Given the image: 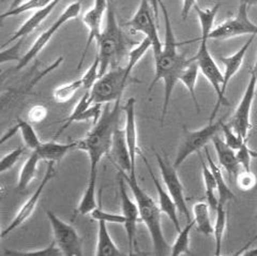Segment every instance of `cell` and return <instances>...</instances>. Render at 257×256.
<instances>
[{"instance_id":"6da1fadb","label":"cell","mask_w":257,"mask_h":256,"mask_svg":"<svg viewBox=\"0 0 257 256\" xmlns=\"http://www.w3.org/2000/svg\"><path fill=\"white\" fill-rule=\"evenodd\" d=\"M160 8L163 12L164 25H165V38L164 43L161 53L156 56L155 58V77L152 79L150 86L148 88V94L155 86L160 82L164 83V97H163V105H162V115L161 119L164 120L170 102L172 99V94L174 92L176 84L179 82V77L192 58H187L186 55L178 52V45L177 42L174 29L172 26V22L170 19V14L166 9L165 5L161 2Z\"/></svg>"},{"instance_id":"7a4b0ae2","label":"cell","mask_w":257,"mask_h":256,"mask_svg":"<svg viewBox=\"0 0 257 256\" xmlns=\"http://www.w3.org/2000/svg\"><path fill=\"white\" fill-rule=\"evenodd\" d=\"M105 104L102 115L92 130L83 140L76 141L77 150H82L88 155L90 162V172L98 171L101 159L109 153L112 134L119 125L122 106L121 100Z\"/></svg>"},{"instance_id":"3957f363","label":"cell","mask_w":257,"mask_h":256,"mask_svg":"<svg viewBox=\"0 0 257 256\" xmlns=\"http://www.w3.org/2000/svg\"><path fill=\"white\" fill-rule=\"evenodd\" d=\"M220 7V4H216L211 8H205V9L200 8L198 5L194 7L200 25V43L199 49L196 55L194 56V58L197 62L199 71L202 72L203 75L207 78V81L211 84L216 93V103L211 111L209 121H214L215 116L218 114L220 107L224 105L221 99V86L223 83V73L219 69V67L216 66V63L208 47V37L209 34L211 33V30L213 29L214 20L219 13Z\"/></svg>"},{"instance_id":"277c9868","label":"cell","mask_w":257,"mask_h":256,"mask_svg":"<svg viewBox=\"0 0 257 256\" xmlns=\"http://www.w3.org/2000/svg\"><path fill=\"white\" fill-rule=\"evenodd\" d=\"M121 173L125 179L127 187L130 188L134 199L139 207L140 217L142 222L146 225L149 235L154 245V251L156 255H171V246L164 237L162 224H161V211L159 205L154 201L146 191H145L138 181V177H131L124 172L117 170Z\"/></svg>"},{"instance_id":"5b68a950","label":"cell","mask_w":257,"mask_h":256,"mask_svg":"<svg viewBox=\"0 0 257 256\" xmlns=\"http://www.w3.org/2000/svg\"><path fill=\"white\" fill-rule=\"evenodd\" d=\"M105 19V26L102 29L101 36L96 41L99 46L100 76L111 68L121 66L122 60L125 57L127 58L128 55L123 33L117 22L114 7L110 2L108 3Z\"/></svg>"},{"instance_id":"8992f818","label":"cell","mask_w":257,"mask_h":256,"mask_svg":"<svg viewBox=\"0 0 257 256\" xmlns=\"http://www.w3.org/2000/svg\"><path fill=\"white\" fill-rule=\"evenodd\" d=\"M130 81L125 74V68L120 66L111 68L92 86L90 92V101L92 104H108L121 100L122 93Z\"/></svg>"},{"instance_id":"52a82bcc","label":"cell","mask_w":257,"mask_h":256,"mask_svg":"<svg viewBox=\"0 0 257 256\" xmlns=\"http://www.w3.org/2000/svg\"><path fill=\"white\" fill-rule=\"evenodd\" d=\"M223 119L216 121H209V123L198 130H184L182 140L177 150L175 161L173 163L175 169H179L181 164L194 153H199L200 149L205 148L209 142L221 130Z\"/></svg>"},{"instance_id":"ba28073f","label":"cell","mask_w":257,"mask_h":256,"mask_svg":"<svg viewBox=\"0 0 257 256\" xmlns=\"http://www.w3.org/2000/svg\"><path fill=\"white\" fill-rule=\"evenodd\" d=\"M257 88V59L254 67L250 71V79H248L245 90L242 94L235 113L231 117L229 126L234 130L239 137L247 141L248 132L251 130V114L255 99Z\"/></svg>"},{"instance_id":"9c48e42d","label":"cell","mask_w":257,"mask_h":256,"mask_svg":"<svg viewBox=\"0 0 257 256\" xmlns=\"http://www.w3.org/2000/svg\"><path fill=\"white\" fill-rule=\"evenodd\" d=\"M80 10H82V4L79 2H74L69 5L60 14V17L54 22L53 25L48 27L45 31H43V33L37 38L34 44L30 46V49L22 56L19 63L14 68V71H21L23 68H25L31 60H34L37 56L45 49V46L50 43L54 35L57 33L64 24H67L68 22L78 17Z\"/></svg>"},{"instance_id":"30bf717a","label":"cell","mask_w":257,"mask_h":256,"mask_svg":"<svg viewBox=\"0 0 257 256\" xmlns=\"http://www.w3.org/2000/svg\"><path fill=\"white\" fill-rule=\"evenodd\" d=\"M248 7L240 4L234 17L224 21L211 30L209 40H227L245 35L257 36V25L248 18Z\"/></svg>"},{"instance_id":"8fae6325","label":"cell","mask_w":257,"mask_h":256,"mask_svg":"<svg viewBox=\"0 0 257 256\" xmlns=\"http://www.w3.org/2000/svg\"><path fill=\"white\" fill-rule=\"evenodd\" d=\"M46 217L53 230L54 241L57 244L62 255L82 256V239H80L77 230L51 210H46Z\"/></svg>"},{"instance_id":"7c38bea8","label":"cell","mask_w":257,"mask_h":256,"mask_svg":"<svg viewBox=\"0 0 257 256\" xmlns=\"http://www.w3.org/2000/svg\"><path fill=\"white\" fill-rule=\"evenodd\" d=\"M155 20L154 11H152L149 0H141L138 10L134 13L132 19L128 21V26L134 31L145 35V38L150 40L152 51H154V57L161 53L163 47V43L161 41L157 28V21Z\"/></svg>"},{"instance_id":"4fadbf2b","label":"cell","mask_w":257,"mask_h":256,"mask_svg":"<svg viewBox=\"0 0 257 256\" xmlns=\"http://www.w3.org/2000/svg\"><path fill=\"white\" fill-rule=\"evenodd\" d=\"M154 153L157 158L161 177H162L167 192L170 193V195L174 199V202L176 203L179 213L182 214L188 222H190L192 220L191 213L187 205L186 197H184V189L182 186V182L179 179L178 174H177V169H175L173 164H170V162H167L163 157H161L157 151L154 150Z\"/></svg>"},{"instance_id":"5bb4252c","label":"cell","mask_w":257,"mask_h":256,"mask_svg":"<svg viewBox=\"0 0 257 256\" xmlns=\"http://www.w3.org/2000/svg\"><path fill=\"white\" fill-rule=\"evenodd\" d=\"M119 174V194L120 202H121V210L122 214L125 218L124 228L126 231L127 245H128V255H134V250H136V226L141 220L139 207L136 202L132 201L128 196V192L126 190V182L121 173Z\"/></svg>"},{"instance_id":"9a60e30c","label":"cell","mask_w":257,"mask_h":256,"mask_svg":"<svg viewBox=\"0 0 257 256\" xmlns=\"http://www.w3.org/2000/svg\"><path fill=\"white\" fill-rule=\"evenodd\" d=\"M55 164L56 163H54V162H47L46 171H45V174L43 176L41 182H40V185L38 186V188L34 192V194H32L27 199V201L24 203V205L22 206V208L19 210V212L15 214L14 219L9 223V225H8L3 230L2 237H6L7 235H9L10 233H12L14 229H16L18 227H20L21 225H23V224L25 223L31 217L32 214H34V212L36 211V208L39 204L40 198H41V195L44 192V189L48 185V182H50L54 177Z\"/></svg>"},{"instance_id":"2e32d148","label":"cell","mask_w":257,"mask_h":256,"mask_svg":"<svg viewBox=\"0 0 257 256\" xmlns=\"http://www.w3.org/2000/svg\"><path fill=\"white\" fill-rule=\"evenodd\" d=\"M108 3H109V0H94L93 7L87 13L84 14L83 23L85 24V26L88 28L89 35H88L87 43H86V46L84 49L82 58H80V61L78 63V67H77L78 70L82 68L83 63L85 61L86 55H87L88 51H89L91 44L94 41H98V39L101 36L103 18H104V15H106Z\"/></svg>"},{"instance_id":"e0dca14e","label":"cell","mask_w":257,"mask_h":256,"mask_svg":"<svg viewBox=\"0 0 257 256\" xmlns=\"http://www.w3.org/2000/svg\"><path fill=\"white\" fill-rule=\"evenodd\" d=\"M111 157L112 162L116 165L117 170H120L127 174L131 177H136V170L133 167L130 151L127 148L124 131L119 125L112 134L111 145L108 153Z\"/></svg>"},{"instance_id":"ac0fdd59","label":"cell","mask_w":257,"mask_h":256,"mask_svg":"<svg viewBox=\"0 0 257 256\" xmlns=\"http://www.w3.org/2000/svg\"><path fill=\"white\" fill-rule=\"evenodd\" d=\"M255 37H256L255 35L250 36L247 41L241 46L240 50H238L236 53L229 56H221L220 57V60L222 61V63L225 67L224 73H223V83L221 86V99L224 105H228L226 99H225V92L227 90V86L231 81V78L238 73V71L241 69V67H242L245 55L248 52V49H250L251 44L253 43Z\"/></svg>"},{"instance_id":"d6986e66","label":"cell","mask_w":257,"mask_h":256,"mask_svg":"<svg viewBox=\"0 0 257 256\" xmlns=\"http://www.w3.org/2000/svg\"><path fill=\"white\" fill-rule=\"evenodd\" d=\"M135 98H128L124 105H122V109L124 113V135L127 144L128 151H130V157L132 160L133 167L136 170V158L138 155H141L139 147V138H138V124H136V114H135Z\"/></svg>"},{"instance_id":"ffe728a7","label":"cell","mask_w":257,"mask_h":256,"mask_svg":"<svg viewBox=\"0 0 257 256\" xmlns=\"http://www.w3.org/2000/svg\"><path fill=\"white\" fill-rule=\"evenodd\" d=\"M141 156L144 160L145 165H146L147 170L151 176V179L155 183V187L157 189L158 192V197H159V207L162 213H164L166 217L171 220V222L173 223L174 227L176 228L177 231H179L181 229L180 227V221H179V211L178 208H177L176 203L174 202V199L172 198V196L170 195V193L166 190L163 189V186L161 185L160 180L157 178V176L154 174V171H152L151 166L148 162V160L144 157V155L141 153Z\"/></svg>"},{"instance_id":"44dd1931","label":"cell","mask_w":257,"mask_h":256,"mask_svg":"<svg viewBox=\"0 0 257 256\" xmlns=\"http://www.w3.org/2000/svg\"><path fill=\"white\" fill-rule=\"evenodd\" d=\"M212 144L220 165L226 171L229 178H231L232 176L236 177L238 173L241 171V169H242L237 159L236 150L230 148L227 144L224 142V140L218 137V134L212 139Z\"/></svg>"},{"instance_id":"7402d4cb","label":"cell","mask_w":257,"mask_h":256,"mask_svg":"<svg viewBox=\"0 0 257 256\" xmlns=\"http://www.w3.org/2000/svg\"><path fill=\"white\" fill-rule=\"evenodd\" d=\"M76 148V142L67 143V144H60L57 143L55 140L52 142L42 143L41 146L38 149V154L41 158V160L46 162H54L58 163L61 160L67 156L69 151Z\"/></svg>"},{"instance_id":"603a6c76","label":"cell","mask_w":257,"mask_h":256,"mask_svg":"<svg viewBox=\"0 0 257 256\" xmlns=\"http://www.w3.org/2000/svg\"><path fill=\"white\" fill-rule=\"evenodd\" d=\"M205 153H206V159H207L208 165H209V167H210V170H211L214 178H215V181H216V192H218L219 204L224 206L229 201H236L235 193L231 191V189H229L226 181H225L221 169L214 163L213 159L211 158L210 153H209V149L207 146L205 147Z\"/></svg>"},{"instance_id":"cb8c5ba5","label":"cell","mask_w":257,"mask_h":256,"mask_svg":"<svg viewBox=\"0 0 257 256\" xmlns=\"http://www.w3.org/2000/svg\"><path fill=\"white\" fill-rule=\"evenodd\" d=\"M120 252L115 241L108 233L107 223L104 221H98V240L94 255L96 256H119Z\"/></svg>"},{"instance_id":"d4e9b609","label":"cell","mask_w":257,"mask_h":256,"mask_svg":"<svg viewBox=\"0 0 257 256\" xmlns=\"http://www.w3.org/2000/svg\"><path fill=\"white\" fill-rule=\"evenodd\" d=\"M96 178H98V171L89 172V179H88L86 190L76 208V213L82 214V215L90 214L95 208L98 207V205H96V199H95Z\"/></svg>"},{"instance_id":"484cf974","label":"cell","mask_w":257,"mask_h":256,"mask_svg":"<svg viewBox=\"0 0 257 256\" xmlns=\"http://www.w3.org/2000/svg\"><path fill=\"white\" fill-rule=\"evenodd\" d=\"M198 72L199 68L197 62L194 57H192L191 61L189 62V65L184 68L182 71V73L179 77V82L182 83V85L186 87V89L188 90L189 94L191 95V99L194 103V105L199 111V105H198V100H197V95H196V83H197V77H198Z\"/></svg>"},{"instance_id":"4316f807","label":"cell","mask_w":257,"mask_h":256,"mask_svg":"<svg viewBox=\"0 0 257 256\" xmlns=\"http://www.w3.org/2000/svg\"><path fill=\"white\" fill-rule=\"evenodd\" d=\"M193 220L195 221L197 230L205 236L213 234V224L210 219V207L207 202H198L193 206Z\"/></svg>"},{"instance_id":"83f0119b","label":"cell","mask_w":257,"mask_h":256,"mask_svg":"<svg viewBox=\"0 0 257 256\" xmlns=\"http://www.w3.org/2000/svg\"><path fill=\"white\" fill-rule=\"evenodd\" d=\"M41 161L37 150H32V153L28 157V159L23 164L22 170L19 176V182H18V189L20 191L26 190L30 183L34 181L37 176L38 171V164Z\"/></svg>"},{"instance_id":"f1b7e54d","label":"cell","mask_w":257,"mask_h":256,"mask_svg":"<svg viewBox=\"0 0 257 256\" xmlns=\"http://www.w3.org/2000/svg\"><path fill=\"white\" fill-rule=\"evenodd\" d=\"M199 155L200 159V163H202V174H203V179H204V185H205V195L207 203L210 207V209L215 212L216 208L219 206V198L215 195V191H216V181L214 176L210 170V167L207 166L206 162L204 161L203 156Z\"/></svg>"},{"instance_id":"f546056e","label":"cell","mask_w":257,"mask_h":256,"mask_svg":"<svg viewBox=\"0 0 257 256\" xmlns=\"http://www.w3.org/2000/svg\"><path fill=\"white\" fill-rule=\"evenodd\" d=\"M227 227V213L224 209V206H218L215 210V222L213 225V237H214V254L221 255L222 252V245H223V239L225 230Z\"/></svg>"},{"instance_id":"4dcf8cb0","label":"cell","mask_w":257,"mask_h":256,"mask_svg":"<svg viewBox=\"0 0 257 256\" xmlns=\"http://www.w3.org/2000/svg\"><path fill=\"white\" fill-rule=\"evenodd\" d=\"M195 226V221L191 220L187 223V225L178 231L175 242L171 246V255L179 256L182 254L190 253V234L192 228Z\"/></svg>"},{"instance_id":"1f68e13d","label":"cell","mask_w":257,"mask_h":256,"mask_svg":"<svg viewBox=\"0 0 257 256\" xmlns=\"http://www.w3.org/2000/svg\"><path fill=\"white\" fill-rule=\"evenodd\" d=\"M16 125L19 127V132L21 133L24 144H25V146L27 148L31 150H36L41 146L42 142L40 140L36 130L34 129V126L31 125V122H29L28 120H23L19 118Z\"/></svg>"},{"instance_id":"d6a6232c","label":"cell","mask_w":257,"mask_h":256,"mask_svg":"<svg viewBox=\"0 0 257 256\" xmlns=\"http://www.w3.org/2000/svg\"><path fill=\"white\" fill-rule=\"evenodd\" d=\"M91 101H90V92L89 91H85V93L82 95V98L79 99V101L77 102V104L75 105V107L73 108V110L71 111V114L68 118L64 119V123L62 124V126L58 130V132L56 133L54 140L56 141L60 134H62L64 131H66L68 127L74 122H77V118L78 116L83 113L84 110H86L88 107L91 105Z\"/></svg>"},{"instance_id":"836d02e7","label":"cell","mask_w":257,"mask_h":256,"mask_svg":"<svg viewBox=\"0 0 257 256\" xmlns=\"http://www.w3.org/2000/svg\"><path fill=\"white\" fill-rule=\"evenodd\" d=\"M80 88H83V81L82 78H78L56 88L53 92V97L58 103H66L74 97Z\"/></svg>"},{"instance_id":"e575fe53","label":"cell","mask_w":257,"mask_h":256,"mask_svg":"<svg viewBox=\"0 0 257 256\" xmlns=\"http://www.w3.org/2000/svg\"><path fill=\"white\" fill-rule=\"evenodd\" d=\"M53 2H55V0H25V2H24L22 5H20L19 7L4 12L2 14V20H5L7 18L16 17V15H21L23 13L29 12V11H37L52 4Z\"/></svg>"},{"instance_id":"d590c367","label":"cell","mask_w":257,"mask_h":256,"mask_svg":"<svg viewBox=\"0 0 257 256\" xmlns=\"http://www.w3.org/2000/svg\"><path fill=\"white\" fill-rule=\"evenodd\" d=\"M5 255L9 256H25V255H43V256H59L62 255L61 251L58 249L55 241H52L44 249L34 250V251H16V250H7Z\"/></svg>"},{"instance_id":"8d00e7d4","label":"cell","mask_w":257,"mask_h":256,"mask_svg":"<svg viewBox=\"0 0 257 256\" xmlns=\"http://www.w3.org/2000/svg\"><path fill=\"white\" fill-rule=\"evenodd\" d=\"M100 77V60L98 55L95 56L93 62L91 66L88 68V70L85 72V74L80 77L83 81V88L85 91H90L94 83L98 81Z\"/></svg>"},{"instance_id":"74e56055","label":"cell","mask_w":257,"mask_h":256,"mask_svg":"<svg viewBox=\"0 0 257 256\" xmlns=\"http://www.w3.org/2000/svg\"><path fill=\"white\" fill-rule=\"evenodd\" d=\"M90 217L94 221H104L106 223H112V224H122L124 225L125 223V218L124 215L121 213H111L108 211H105L101 209V208L96 207L95 209L90 213Z\"/></svg>"},{"instance_id":"f35d334b","label":"cell","mask_w":257,"mask_h":256,"mask_svg":"<svg viewBox=\"0 0 257 256\" xmlns=\"http://www.w3.org/2000/svg\"><path fill=\"white\" fill-rule=\"evenodd\" d=\"M237 187L241 191H251L257 185V179L252 171H240L236 176Z\"/></svg>"},{"instance_id":"ab89813d","label":"cell","mask_w":257,"mask_h":256,"mask_svg":"<svg viewBox=\"0 0 257 256\" xmlns=\"http://www.w3.org/2000/svg\"><path fill=\"white\" fill-rule=\"evenodd\" d=\"M221 131L223 132L224 142L234 150L239 149L241 147V145H242L244 142H246V141L241 139L239 135L231 129L229 124L225 123L224 121L222 122V125H221Z\"/></svg>"},{"instance_id":"60d3db41","label":"cell","mask_w":257,"mask_h":256,"mask_svg":"<svg viewBox=\"0 0 257 256\" xmlns=\"http://www.w3.org/2000/svg\"><path fill=\"white\" fill-rule=\"evenodd\" d=\"M25 147H18L10 151L9 154H7L5 157H3L2 161H0V172L6 173L7 171L11 170L15 163L19 161L22 155L25 153Z\"/></svg>"},{"instance_id":"b9f144b4","label":"cell","mask_w":257,"mask_h":256,"mask_svg":"<svg viewBox=\"0 0 257 256\" xmlns=\"http://www.w3.org/2000/svg\"><path fill=\"white\" fill-rule=\"evenodd\" d=\"M236 156L242 170L251 171V160L253 157L251 155V149L247 146V141L244 142L241 147L236 150Z\"/></svg>"},{"instance_id":"7bdbcfd3","label":"cell","mask_w":257,"mask_h":256,"mask_svg":"<svg viewBox=\"0 0 257 256\" xmlns=\"http://www.w3.org/2000/svg\"><path fill=\"white\" fill-rule=\"evenodd\" d=\"M24 39L25 38L15 41V44L12 45L10 49H8L7 51H5V50L2 51V53H0V62H2V65H4L5 62L10 61V60H19L20 61L21 57H19V51L21 50V47L23 45Z\"/></svg>"},{"instance_id":"ee69618b","label":"cell","mask_w":257,"mask_h":256,"mask_svg":"<svg viewBox=\"0 0 257 256\" xmlns=\"http://www.w3.org/2000/svg\"><path fill=\"white\" fill-rule=\"evenodd\" d=\"M47 117V108L44 105H35L28 111V121L29 122H41Z\"/></svg>"},{"instance_id":"f6af8a7d","label":"cell","mask_w":257,"mask_h":256,"mask_svg":"<svg viewBox=\"0 0 257 256\" xmlns=\"http://www.w3.org/2000/svg\"><path fill=\"white\" fill-rule=\"evenodd\" d=\"M197 5V0H182V8L180 12V17L183 21H186L189 18V14L192 9Z\"/></svg>"},{"instance_id":"bcb514c9","label":"cell","mask_w":257,"mask_h":256,"mask_svg":"<svg viewBox=\"0 0 257 256\" xmlns=\"http://www.w3.org/2000/svg\"><path fill=\"white\" fill-rule=\"evenodd\" d=\"M19 132V127L18 125H14L13 127H11V129H9V131H8L6 134H4V137L2 138V141H0V143L4 144L6 141H8L9 139H11L12 137H14V135Z\"/></svg>"},{"instance_id":"7dc6e473","label":"cell","mask_w":257,"mask_h":256,"mask_svg":"<svg viewBox=\"0 0 257 256\" xmlns=\"http://www.w3.org/2000/svg\"><path fill=\"white\" fill-rule=\"evenodd\" d=\"M151 8H152V11H154V15H155V19L158 22L159 21V8H160V4L162 0H149Z\"/></svg>"},{"instance_id":"c3c4849f","label":"cell","mask_w":257,"mask_h":256,"mask_svg":"<svg viewBox=\"0 0 257 256\" xmlns=\"http://www.w3.org/2000/svg\"><path fill=\"white\" fill-rule=\"evenodd\" d=\"M240 4H244L248 8H250L252 6H256L257 5V0H240Z\"/></svg>"},{"instance_id":"681fc988","label":"cell","mask_w":257,"mask_h":256,"mask_svg":"<svg viewBox=\"0 0 257 256\" xmlns=\"http://www.w3.org/2000/svg\"><path fill=\"white\" fill-rule=\"evenodd\" d=\"M24 2H25V0H13L9 9H14V8L19 7V6H20V5H22Z\"/></svg>"},{"instance_id":"f907efd6","label":"cell","mask_w":257,"mask_h":256,"mask_svg":"<svg viewBox=\"0 0 257 256\" xmlns=\"http://www.w3.org/2000/svg\"><path fill=\"white\" fill-rule=\"evenodd\" d=\"M251 155L253 158H257V150H252L251 149Z\"/></svg>"},{"instance_id":"816d5d0a","label":"cell","mask_w":257,"mask_h":256,"mask_svg":"<svg viewBox=\"0 0 257 256\" xmlns=\"http://www.w3.org/2000/svg\"><path fill=\"white\" fill-rule=\"evenodd\" d=\"M256 218H257V213H256Z\"/></svg>"}]
</instances>
